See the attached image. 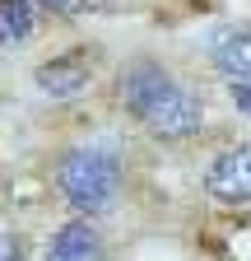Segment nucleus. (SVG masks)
<instances>
[{
    "label": "nucleus",
    "instance_id": "2",
    "mask_svg": "<svg viewBox=\"0 0 251 261\" xmlns=\"http://www.w3.org/2000/svg\"><path fill=\"white\" fill-rule=\"evenodd\" d=\"M56 182L66 201L84 215H103L121 196V159L107 145H75L56 168Z\"/></svg>",
    "mask_w": 251,
    "mask_h": 261
},
{
    "label": "nucleus",
    "instance_id": "5",
    "mask_svg": "<svg viewBox=\"0 0 251 261\" xmlns=\"http://www.w3.org/2000/svg\"><path fill=\"white\" fill-rule=\"evenodd\" d=\"M214 65L228 80H246L251 84V23H233L214 38Z\"/></svg>",
    "mask_w": 251,
    "mask_h": 261
},
{
    "label": "nucleus",
    "instance_id": "1",
    "mask_svg": "<svg viewBox=\"0 0 251 261\" xmlns=\"http://www.w3.org/2000/svg\"><path fill=\"white\" fill-rule=\"evenodd\" d=\"M121 103L163 140H186L205 121L200 98L191 89H181L159 61H131L121 70Z\"/></svg>",
    "mask_w": 251,
    "mask_h": 261
},
{
    "label": "nucleus",
    "instance_id": "7",
    "mask_svg": "<svg viewBox=\"0 0 251 261\" xmlns=\"http://www.w3.org/2000/svg\"><path fill=\"white\" fill-rule=\"evenodd\" d=\"M0 28L10 38H28L33 33V5L28 0H0Z\"/></svg>",
    "mask_w": 251,
    "mask_h": 261
},
{
    "label": "nucleus",
    "instance_id": "3",
    "mask_svg": "<svg viewBox=\"0 0 251 261\" xmlns=\"http://www.w3.org/2000/svg\"><path fill=\"white\" fill-rule=\"evenodd\" d=\"M205 191L214 196V201H224V205H242V201H251V140L237 145V149H224V154L209 163Z\"/></svg>",
    "mask_w": 251,
    "mask_h": 261
},
{
    "label": "nucleus",
    "instance_id": "6",
    "mask_svg": "<svg viewBox=\"0 0 251 261\" xmlns=\"http://www.w3.org/2000/svg\"><path fill=\"white\" fill-rule=\"evenodd\" d=\"M47 261H103V238L88 219L66 224L47 247Z\"/></svg>",
    "mask_w": 251,
    "mask_h": 261
},
{
    "label": "nucleus",
    "instance_id": "10",
    "mask_svg": "<svg viewBox=\"0 0 251 261\" xmlns=\"http://www.w3.org/2000/svg\"><path fill=\"white\" fill-rule=\"evenodd\" d=\"M0 261H23V252H19V238H0Z\"/></svg>",
    "mask_w": 251,
    "mask_h": 261
},
{
    "label": "nucleus",
    "instance_id": "9",
    "mask_svg": "<svg viewBox=\"0 0 251 261\" xmlns=\"http://www.w3.org/2000/svg\"><path fill=\"white\" fill-rule=\"evenodd\" d=\"M228 98H233V108H237V112L251 117V84H246V80H233V84H228Z\"/></svg>",
    "mask_w": 251,
    "mask_h": 261
},
{
    "label": "nucleus",
    "instance_id": "11",
    "mask_svg": "<svg viewBox=\"0 0 251 261\" xmlns=\"http://www.w3.org/2000/svg\"><path fill=\"white\" fill-rule=\"evenodd\" d=\"M5 38H10V33H5V28H0V42H5Z\"/></svg>",
    "mask_w": 251,
    "mask_h": 261
},
{
    "label": "nucleus",
    "instance_id": "8",
    "mask_svg": "<svg viewBox=\"0 0 251 261\" xmlns=\"http://www.w3.org/2000/svg\"><path fill=\"white\" fill-rule=\"evenodd\" d=\"M42 10H51V14H93V10H103L107 0H38Z\"/></svg>",
    "mask_w": 251,
    "mask_h": 261
},
{
    "label": "nucleus",
    "instance_id": "4",
    "mask_svg": "<svg viewBox=\"0 0 251 261\" xmlns=\"http://www.w3.org/2000/svg\"><path fill=\"white\" fill-rule=\"evenodd\" d=\"M38 89L47 93V98H79L84 89H88V80H93V65L79 56V51H70V56H56V61H47V65H38Z\"/></svg>",
    "mask_w": 251,
    "mask_h": 261
}]
</instances>
